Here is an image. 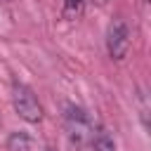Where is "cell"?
I'll use <instances>...</instances> for the list:
<instances>
[{
	"mask_svg": "<svg viewBox=\"0 0 151 151\" xmlns=\"http://www.w3.org/2000/svg\"><path fill=\"white\" fill-rule=\"evenodd\" d=\"M12 104H14V111L19 113V118H24L26 123H40L42 120V106L38 104L31 87L17 83L12 87Z\"/></svg>",
	"mask_w": 151,
	"mask_h": 151,
	"instance_id": "obj_1",
	"label": "cell"
},
{
	"mask_svg": "<svg viewBox=\"0 0 151 151\" xmlns=\"http://www.w3.org/2000/svg\"><path fill=\"white\" fill-rule=\"evenodd\" d=\"M64 120H66L68 137H71L76 144H85V142H90V139H92L94 127H92V123H90L87 113H85L80 106L68 104V106H66V116H64Z\"/></svg>",
	"mask_w": 151,
	"mask_h": 151,
	"instance_id": "obj_2",
	"label": "cell"
},
{
	"mask_svg": "<svg viewBox=\"0 0 151 151\" xmlns=\"http://www.w3.org/2000/svg\"><path fill=\"white\" fill-rule=\"evenodd\" d=\"M106 47H109V54L113 59H125L127 57V50H130V31H127V24L123 19H113L109 31H106Z\"/></svg>",
	"mask_w": 151,
	"mask_h": 151,
	"instance_id": "obj_3",
	"label": "cell"
},
{
	"mask_svg": "<svg viewBox=\"0 0 151 151\" xmlns=\"http://www.w3.org/2000/svg\"><path fill=\"white\" fill-rule=\"evenodd\" d=\"M92 149L94 151H116V144L106 130H97L92 134Z\"/></svg>",
	"mask_w": 151,
	"mask_h": 151,
	"instance_id": "obj_4",
	"label": "cell"
},
{
	"mask_svg": "<svg viewBox=\"0 0 151 151\" xmlns=\"http://www.w3.org/2000/svg\"><path fill=\"white\" fill-rule=\"evenodd\" d=\"M83 14V0H64V17L78 19Z\"/></svg>",
	"mask_w": 151,
	"mask_h": 151,
	"instance_id": "obj_5",
	"label": "cell"
},
{
	"mask_svg": "<svg viewBox=\"0 0 151 151\" xmlns=\"http://www.w3.org/2000/svg\"><path fill=\"white\" fill-rule=\"evenodd\" d=\"M7 146H9V151H26L28 139H26L24 132H14V134L9 137V142H7Z\"/></svg>",
	"mask_w": 151,
	"mask_h": 151,
	"instance_id": "obj_6",
	"label": "cell"
},
{
	"mask_svg": "<svg viewBox=\"0 0 151 151\" xmlns=\"http://www.w3.org/2000/svg\"><path fill=\"white\" fill-rule=\"evenodd\" d=\"M92 2H97V5H104V2H106V0H92Z\"/></svg>",
	"mask_w": 151,
	"mask_h": 151,
	"instance_id": "obj_7",
	"label": "cell"
}]
</instances>
